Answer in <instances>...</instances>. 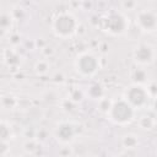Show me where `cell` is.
Segmentation results:
<instances>
[{"label":"cell","instance_id":"1","mask_svg":"<svg viewBox=\"0 0 157 157\" xmlns=\"http://www.w3.org/2000/svg\"><path fill=\"white\" fill-rule=\"evenodd\" d=\"M129 17L121 10H108L98 20L99 28L112 37H120L129 29Z\"/></svg>","mask_w":157,"mask_h":157},{"label":"cell","instance_id":"2","mask_svg":"<svg viewBox=\"0 0 157 157\" xmlns=\"http://www.w3.org/2000/svg\"><path fill=\"white\" fill-rule=\"evenodd\" d=\"M78 21L70 11H59L52 20V32L60 39L72 38L78 29Z\"/></svg>","mask_w":157,"mask_h":157},{"label":"cell","instance_id":"3","mask_svg":"<svg viewBox=\"0 0 157 157\" xmlns=\"http://www.w3.org/2000/svg\"><path fill=\"white\" fill-rule=\"evenodd\" d=\"M136 117V110L124 99L118 98L114 99L112 108L107 113V119L118 126H126L130 125Z\"/></svg>","mask_w":157,"mask_h":157},{"label":"cell","instance_id":"4","mask_svg":"<svg viewBox=\"0 0 157 157\" xmlns=\"http://www.w3.org/2000/svg\"><path fill=\"white\" fill-rule=\"evenodd\" d=\"M74 69L83 78L93 77L101 69V59L93 52H81L74 59Z\"/></svg>","mask_w":157,"mask_h":157},{"label":"cell","instance_id":"5","mask_svg":"<svg viewBox=\"0 0 157 157\" xmlns=\"http://www.w3.org/2000/svg\"><path fill=\"white\" fill-rule=\"evenodd\" d=\"M123 98L137 112L151 105L152 98L147 91V87L144 85L130 83L123 93Z\"/></svg>","mask_w":157,"mask_h":157},{"label":"cell","instance_id":"6","mask_svg":"<svg viewBox=\"0 0 157 157\" xmlns=\"http://www.w3.org/2000/svg\"><path fill=\"white\" fill-rule=\"evenodd\" d=\"M78 129L77 125L71 120H60L53 129V136L60 145L67 146L75 141Z\"/></svg>","mask_w":157,"mask_h":157},{"label":"cell","instance_id":"7","mask_svg":"<svg viewBox=\"0 0 157 157\" xmlns=\"http://www.w3.org/2000/svg\"><path fill=\"white\" fill-rule=\"evenodd\" d=\"M156 59H157V50L152 44L142 42L135 45L132 50V60L136 64V66H141V67L150 66L156 61Z\"/></svg>","mask_w":157,"mask_h":157},{"label":"cell","instance_id":"8","mask_svg":"<svg viewBox=\"0 0 157 157\" xmlns=\"http://www.w3.org/2000/svg\"><path fill=\"white\" fill-rule=\"evenodd\" d=\"M135 25L144 33L157 31V12L152 9H141L135 13Z\"/></svg>","mask_w":157,"mask_h":157},{"label":"cell","instance_id":"9","mask_svg":"<svg viewBox=\"0 0 157 157\" xmlns=\"http://www.w3.org/2000/svg\"><path fill=\"white\" fill-rule=\"evenodd\" d=\"M15 17L11 10H2L0 13V28H1V36L5 37L7 33L10 34L12 27H13Z\"/></svg>","mask_w":157,"mask_h":157},{"label":"cell","instance_id":"10","mask_svg":"<svg viewBox=\"0 0 157 157\" xmlns=\"http://www.w3.org/2000/svg\"><path fill=\"white\" fill-rule=\"evenodd\" d=\"M86 96L88 97V98H91V99H94V101H99V99H102L103 97H105L104 94H105V90H104V86L101 83V82H98V81H93V82H91L88 86H87V88H86Z\"/></svg>","mask_w":157,"mask_h":157},{"label":"cell","instance_id":"11","mask_svg":"<svg viewBox=\"0 0 157 157\" xmlns=\"http://www.w3.org/2000/svg\"><path fill=\"white\" fill-rule=\"evenodd\" d=\"M2 61L6 66L13 69V67H17L21 64V56L15 49L6 48L2 52Z\"/></svg>","mask_w":157,"mask_h":157},{"label":"cell","instance_id":"12","mask_svg":"<svg viewBox=\"0 0 157 157\" xmlns=\"http://www.w3.org/2000/svg\"><path fill=\"white\" fill-rule=\"evenodd\" d=\"M130 77H131V83H137V85H144L146 86L151 80L148 78V74L146 71L145 67H141V66H136L135 69L131 70V74H130Z\"/></svg>","mask_w":157,"mask_h":157},{"label":"cell","instance_id":"13","mask_svg":"<svg viewBox=\"0 0 157 157\" xmlns=\"http://www.w3.org/2000/svg\"><path fill=\"white\" fill-rule=\"evenodd\" d=\"M121 146L126 150H134L139 145H140V140H139V136L136 134H132V132H128V134H124L121 136Z\"/></svg>","mask_w":157,"mask_h":157},{"label":"cell","instance_id":"14","mask_svg":"<svg viewBox=\"0 0 157 157\" xmlns=\"http://www.w3.org/2000/svg\"><path fill=\"white\" fill-rule=\"evenodd\" d=\"M15 134H13V129L11 126V124L6 120H1L0 121V137L2 142H10L13 139Z\"/></svg>","mask_w":157,"mask_h":157},{"label":"cell","instance_id":"15","mask_svg":"<svg viewBox=\"0 0 157 157\" xmlns=\"http://www.w3.org/2000/svg\"><path fill=\"white\" fill-rule=\"evenodd\" d=\"M156 123H157L156 118H153L152 115H148V114H144L137 119V124H139L140 129H142L145 131L153 130L156 126Z\"/></svg>","mask_w":157,"mask_h":157},{"label":"cell","instance_id":"16","mask_svg":"<svg viewBox=\"0 0 157 157\" xmlns=\"http://www.w3.org/2000/svg\"><path fill=\"white\" fill-rule=\"evenodd\" d=\"M18 105V98L13 96L12 93H6L1 96V107L5 110H12L17 108Z\"/></svg>","mask_w":157,"mask_h":157},{"label":"cell","instance_id":"17","mask_svg":"<svg viewBox=\"0 0 157 157\" xmlns=\"http://www.w3.org/2000/svg\"><path fill=\"white\" fill-rule=\"evenodd\" d=\"M34 71L37 75L39 76H43L45 74L49 72L50 70V63L48 59H38L36 63H34V66H33Z\"/></svg>","mask_w":157,"mask_h":157},{"label":"cell","instance_id":"18","mask_svg":"<svg viewBox=\"0 0 157 157\" xmlns=\"http://www.w3.org/2000/svg\"><path fill=\"white\" fill-rule=\"evenodd\" d=\"M39 147V144L36 139H27L25 142H23V151L28 155H32L34 153Z\"/></svg>","mask_w":157,"mask_h":157},{"label":"cell","instance_id":"19","mask_svg":"<svg viewBox=\"0 0 157 157\" xmlns=\"http://www.w3.org/2000/svg\"><path fill=\"white\" fill-rule=\"evenodd\" d=\"M113 102H114V99L108 98V97H103L102 99H99V101H98V109H99L103 114H105V115H107V113H108V112H109V109L112 108Z\"/></svg>","mask_w":157,"mask_h":157},{"label":"cell","instance_id":"20","mask_svg":"<svg viewBox=\"0 0 157 157\" xmlns=\"http://www.w3.org/2000/svg\"><path fill=\"white\" fill-rule=\"evenodd\" d=\"M85 96H86V92L85 91H82L81 88H74V90H71V92H70V101L71 102H81L83 98H85Z\"/></svg>","mask_w":157,"mask_h":157},{"label":"cell","instance_id":"21","mask_svg":"<svg viewBox=\"0 0 157 157\" xmlns=\"http://www.w3.org/2000/svg\"><path fill=\"white\" fill-rule=\"evenodd\" d=\"M146 87H147V91H148L151 98H152V99L156 98V97H157V81H150V82L146 85Z\"/></svg>","mask_w":157,"mask_h":157},{"label":"cell","instance_id":"22","mask_svg":"<svg viewBox=\"0 0 157 157\" xmlns=\"http://www.w3.org/2000/svg\"><path fill=\"white\" fill-rule=\"evenodd\" d=\"M136 2L135 1H123L120 4V6L123 7V10H134L136 7Z\"/></svg>","mask_w":157,"mask_h":157},{"label":"cell","instance_id":"23","mask_svg":"<svg viewBox=\"0 0 157 157\" xmlns=\"http://www.w3.org/2000/svg\"><path fill=\"white\" fill-rule=\"evenodd\" d=\"M9 145H10V142H2V141H1L0 152H1V156H2V157H6V156H7V152L10 151V148L7 147Z\"/></svg>","mask_w":157,"mask_h":157},{"label":"cell","instance_id":"24","mask_svg":"<svg viewBox=\"0 0 157 157\" xmlns=\"http://www.w3.org/2000/svg\"><path fill=\"white\" fill-rule=\"evenodd\" d=\"M150 107H151L152 113H153V114L157 117V97L152 99V102H151V105H150Z\"/></svg>","mask_w":157,"mask_h":157},{"label":"cell","instance_id":"25","mask_svg":"<svg viewBox=\"0 0 157 157\" xmlns=\"http://www.w3.org/2000/svg\"><path fill=\"white\" fill-rule=\"evenodd\" d=\"M11 157H22L21 155H13V156H11Z\"/></svg>","mask_w":157,"mask_h":157},{"label":"cell","instance_id":"26","mask_svg":"<svg viewBox=\"0 0 157 157\" xmlns=\"http://www.w3.org/2000/svg\"><path fill=\"white\" fill-rule=\"evenodd\" d=\"M156 156H157V152H156Z\"/></svg>","mask_w":157,"mask_h":157}]
</instances>
